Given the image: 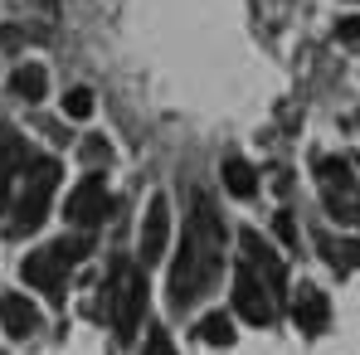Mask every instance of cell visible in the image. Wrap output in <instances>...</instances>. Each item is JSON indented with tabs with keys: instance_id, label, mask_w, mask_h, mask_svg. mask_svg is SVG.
<instances>
[{
	"instance_id": "30bf717a",
	"label": "cell",
	"mask_w": 360,
	"mask_h": 355,
	"mask_svg": "<svg viewBox=\"0 0 360 355\" xmlns=\"http://www.w3.org/2000/svg\"><path fill=\"white\" fill-rule=\"evenodd\" d=\"M292 321H297V331H307V336H321L331 326V302H326V292L311 288V283H302L297 292H292Z\"/></svg>"
},
{
	"instance_id": "5b68a950",
	"label": "cell",
	"mask_w": 360,
	"mask_h": 355,
	"mask_svg": "<svg viewBox=\"0 0 360 355\" xmlns=\"http://www.w3.org/2000/svg\"><path fill=\"white\" fill-rule=\"evenodd\" d=\"M108 311H112L117 341H131L136 326H141V316H146V273H141V268H131V263H117V268H112Z\"/></svg>"
},
{
	"instance_id": "2e32d148",
	"label": "cell",
	"mask_w": 360,
	"mask_h": 355,
	"mask_svg": "<svg viewBox=\"0 0 360 355\" xmlns=\"http://www.w3.org/2000/svg\"><path fill=\"white\" fill-rule=\"evenodd\" d=\"M200 341H205V346H234V321H229L224 311H210V316L200 321Z\"/></svg>"
},
{
	"instance_id": "52a82bcc",
	"label": "cell",
	"mask_w": 360,
	"mask_h": 355,
	"mask_svg": "<svg viewBox=\"0 0 360 355\" xmlns=\"http://www.w3.org/2000/svg\"><path fill=\"white\" fill-rule=\"evenodd\" d=\"M239 248H243V263L268 283V292H273V302H283V292H288V268H283V258L263 243V234L258 229H243L239 234Z\"/></svg>"
},
{
	"instance_id": "7402d4cb",
	"label": "cell",
	"mask_w": 360,
	"mask_h": 355,
	"mask_svg": "<svg viewBox=\"0 0 360 355\" xmlns=\"http://www.w3.org/2000/svg\"><path fill=\"white\" fill-rule=\"evenodd\" d=\"M5 195H10V176H0V214H5Z\"/></svg>"
},
{
	"instance_id": "d6986e66",
	"label": "cell",
	"mask_w": 360,
	"mask_h": 355,
	"mask_svg": "<svg viewBox=\"0 0 360 355\" xmlns=\"http://www.w3.org/2000/svg\"><path fill=\"white\" fill-rule=\"evenodd\" d=\"M273 229H278L283 243H297V224H292V214H278V219H273Z\"/></svg>"
},
{
	"instance_id": "7a4b0ae2",
	"label": "cell",
	"mask_w": 360,
	"mask_h": 355,
	"mask_svg": "<svg viewBox=\"0 0 360 355\" xmlns=\"http://www.w3.org/2000/svg\"><path fill=\"white\" fill-rule=\"evenodd\" d=\"M83 253H88V234H63V238H54L49 248H34V253L20 263V278H25L30 288H39L49 302H63V278H68L73 263H83Z\"/></svg>"
},
{
	"instance_id": "603a6c76",
	"label": "cell",
	"mask_w": 360,
	"mask_h": 355,
	"mask_svg": "<svg viewBox=\"0 0 360 355\" xmlns=\"http://www.w3.org/2000/svg\"><path fill=\"white\" fill-rule=\"evenodd\" d=\"M356 171H360V161H356Z\"/></svg>"
},
{
	"instance_id": "8fae6325",
	"label": "cell",
	"mask_w": 360,
	"mask_h": 355,
	"mask_svg": "<svg viewBox=\"0 0 360 355\" xmlns=\"http://www.w3.org/2000/svg\"><path fill=\"white\" fill-rule=\"evenodd\" d=\"M0 326H5L10 341H25V336L39 331V306H34L30 297H20V292L0 297Z\"/></svg>"
},
{
	"instance_id": "4fadbf2b",
	"label": "cell",
	"mask_w": 360,
	"mask_h": 355,
	"mask_svg": "<svg viewBox=\"0 0 360 355\" xmlns=\"http://www.w3.org/2000/svg\"><path fill=\"white\" fill-rule=\"evenodd\" d=\"M10 93H15V98H25V103H39V98L49 93V73H44L39 63L15 68V73H10Z\"/></svg>"
},
{
	"instance_id": "9c48e42d",
	"label": "cell",
	"mask_w": 360,
	"mask_h": 355,
	"mask_svg": "<svg viewBox=\"0 0 360 355\" xmlns=\"http://www.w3.org/2000/svg\"><path fill=\"white\" fill-rule=\"evenodd\" d=\"M103 214H108V180L83 176L73 190H68V219H73L78 229H93Z\"/></svg>"
},
{
	"instance_id": "5bb4252c",
	"label": "cell",
	"mask_w": 360,
	"mask_h": 355,
	"mask_svg": "<svg viewBox=\"0 0 360 355\" xmlns=\"http://www.w3.org/2000/svg\"><path fill=\"white\" fill-rule=\"evenodd\" d=\"M224 185H229V195L253 200V195H258V171H253L243 156H224Z\"/></svg>"
},
{
	"instance_id": "277c9868",
	"label": "cell",
	"mask_w": 360,
	"mask_h": 355,
	"mask_svg": "<svg viewBox=\"0 0 360 355\" xmlns=\"http://www.w3.org/2000/svg\"><path fill=\"white\" fill-rule=\"evenodd\" d=\"M316 171V190L326 200V209L341 219V224H360V190H356V166L346 156H316L311 161Z\"/></svg>"
},
{
	"instance_id": "ba28073f",
	"label": "cell",
	"mask_w": 360,
	"mask_h": 355,
	"mask_svg": "<svg viewBox=\"0 0 360 355\" xmlns=\"http://www.w3.org/2000/svg\"><path fill=\"white\" fill-rule=\"evenodd\" d=\"M166 243H171V200L166 195H151L146 200V219H141V263H161L166 258Z\"/></svg>"
},
{
	"instance_id": "3957f363",
	"label": "cell",
	"mask_w": 360,
	"mask_h": 355,
	"mask_svg": "<svg viewBox=\"0 0 360 355\" xmlns=\"http://www.w3.org/2000/svg\"><path fill=\"white\" fill-rule=\"evenodd\" d=\"M54 190H59V161H34V166H30V176H25L20 200H15L10 234H15V238L34 234V229L49 219V200H54Z\"/></svg>"
},
{
	"instance_id": "9a60e30c",
	"label": "cell",
	"mask_w": 360,
	"mask_h": 355,
	"mask_svg": "<svg viewBox=\"0 0 360 355\" xmlns=\"http://www.w3.org/2000/svg\"><path fill=\"white\" fill-rule=\"evenodd\" d=\"M30 161V151H25V141H20V131H10V127H0V176H10V171H20Z\"/></svg>"
},
{
	"instance_id": "6da1fadb",
	"label": "cell",
	"mask_w": 360,
	"mask_h": 355,
	"mask_svg": "<svg viewBox=\"0 0 360 355\" xmlns=\"http://www.w3.org/2000/svg\"><path fill=\"white\" fill-rule=\"evenodd\" d=\"M224 273V219L214 209L210 195H195L190 205V219H185V238H180V253L171 263V306L185 311L195 306L200 297L210 292Z\"/></svg>"
},
{
	"instance_id": "ac0fdd59",
	"label": "cell",
	"mask_w": 360,
	"mask_h": 355,
	"mask_svg": "<svg viewBox=\"0 0 360 355\" xmlns=\"http://www.w3.org/2000/svg\"><path fill=\"white\" fill-rule=\"evenodd\" d=\"M146 355H176V346H171V331L151 326V336H146Z\"/></svg>"
},
{
	"instance_id": "e0dca14e",
	"label": "cell",
	"mask_w": 360,
	"mask_h": 355,
	"mask_svg": "<svg viewBox=\"0 0 360 355\" xmlns=\"http://www.w3.org/2000/svg\"><path fill=\"white\" fill-rule=\"evenodd\" d=\"M93 108H98V103H93L88 88H73V93L63 98V117H73V122H88V117H93Z\"/></svg>"
},
{
	"instance_id": "44dd1931",
	"label": "cell",
	"mask_w": 360,
	"mask_h": 355,
	"mask_svg": "<svg viewBox=\"0 0 360 355\" xmlns=\"http://www.w3.org/2000/svg\"><path fill=\"white\" fill-rule=\"evenodd\" d=\"M336 34H341L346 44H360V20H356V15H351V20H341V25H336Z\"/></svg>"
},
{
	"instance_id": "7c38bea8",
	"label": "cell",
	"mask_w": 360,
	"mask_h": 355,
	"mask_svg": "<svg viewBox=\"0 0 360 355\" xmlns=\"http://www.w3.org/2000/svg\"><path fill=\"white\" fill-rule=\"evenodd\" d=\"M316 248L321 258L336 268V273H356L360 268V238H331V234H316Z\"/></svg>"
},
{
	"instance_id": "ffe728a7",
	"label": "cell",
	"mask_w": 360,
	"mask_h": 355,
	"mask_svg": "<svg viewBox=\"0 0 360 355\" xmlns=\"http://www.w3.org/2000/svg\"><path fill=\"white\" fill-rule=\"evenodd\" d=\"M83 161H112V146H103V141H83Z\"/></svg>"
},
{
	"instance_id": "8992f818",
	"label": "cell",
	"mask_w": 360,
	"mask_h": 355,
	"mask_svg": "<svg viewBox=\"0 0 360 355\" xmlns=\"http://www.w3.org/2000/svg\"><path fill=\"white\" fill-rule=\"evenodd\" d=\"M234 306H239L243 321H253V326H268V321L278 316V302H273V292H268V283H263L248 263L234 268Z\"/></svg>"
}]
</instances>
